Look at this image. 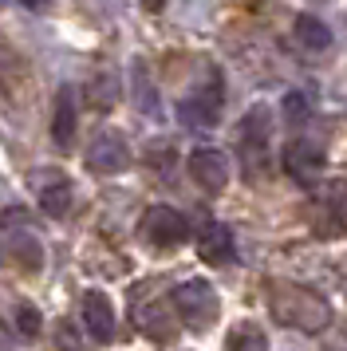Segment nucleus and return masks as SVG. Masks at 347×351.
Instances as JSON below:
<instances>
[{"instance_id": "1", "label": "nucleus", "mask_w": 347, "mask_h": 351, "mask_svg": "<svg viewBox=\"0 0 347 351\" xmlns=\"http://www.w3.org/2000/svg\"><path fill=\"white\" fill-rule=\"evenodd\" d=\"M272 316L280 319V324H288V328H296V332H324L331 319V308L315 292H308V288L300 285H272Z\"/></svg>"}, {"instance_id": "2", "label": "nucleus", "mask_w": 347, "mask_h": 351, "mask_svg": "<svg viewBox=\"0 0 347 351\" xmlns=\"http://www.w3.org/2000/svg\"><path fill=\"white\" fill-rule=\"evenodd\" d=\"M174 312L186 319V328H193V332L213 328V319L221 312L213 285L209 280H182V285L174 288Z\"/></svg>"}, {"instance_id": "3", "label": "nucleus", "mask_w": 347, "mask_h": 351, "mask_svg": "<svg viewBox=\"0 0 347 351\" xmlns=\"http://www.w3.org/2000/svg\"><path fill=\"white\" fill-rule=\"evenodd\" d=\"M139 233H142V241H146L150 249L170 253V249H178V245H186V241H189V225H186V217H182L178 209L150 206L146 213H142Z\"/></svg>"}, {"instance_id": "4", "label": "nucleus", "mask_w": 347, "mask_h": 351, "mask_svg": "<svg viewBox=\"0 0 347 351\" xmlns=\"http://www.w3.org/2000/svg\"><path fill=\"white\" fill-rule=\"evenodd\" d=\"M221 103H225V95H221V80H209L205 87H198L193 95L182 99V107H178V119H182V127L205 130V127H213V123H217Z\"/></svg>"}, {"instance_id": "5", "label": "nucleus", "mask_w": 347, "mask_h": 351, "mask_svg": "<svg viewBox=\"0 0 347 351\" xmlns=\"http://www.w3.org/2000/svg\"><path fill=\"white\" fill-rule=\"evenodd\" d=\"M126 162H130V150H126L119 130H99L87 146V170L91 174H123Z\"/></svg>"}, {"instance_id": "6", "label": "nucleus", "mask_w": 347, "mask_h": 351, "mask_svg": "<svg viewBox=\"0 0 347 351\" xmlns=\"http://www.w3.org/2000/svg\"><path fill=\"white\" fill-rule=\"evenodd\" d=\"M268 111L265 107H256V111L245 114V123H241V154H245V166H249L252 174L256 170H265V154H268Z\"/></svg>"}, {"instance_id": "7", "label": "nucleus", "mask_w": 347, "mask_h": 351, "mask_svg": "<svg viewBox=\"0 0 347 351\" xmlns=\"http://www.w3.org/2000/svg\"><path fill=\"white\" fill-rule=\"evenodd\" d=\"M284 170H288V178H296L300 186H308L324 170V150L312 138H292L284 146Z\"/></svg>"}, {"instance_id": "8", "label": "nucleus", "mask_w": 347, "mask_h": 351, "mask_svg": "<svg viewBox=\"0 0 347 351\" xmlns=\"http://www.w3.org/2000/svg\"><path fill=\"white\" fill-rule=\"evenodd\" d=\"M189 178L209 193H221L229 186V158L221 150H193L189 154Z\"/></svg>"}, {"instance_id": "9", "label": "nucleus", "mask_w": 347, "mask_h": 351, "mask_svg": "<svg viewBox=\"0 0 347 351\" xmlns=\"http://www.w3.org/2000/svg\"><path fill=\"white\" fill-rule=\"evenodd\" d=\"M79 312H83V328L91 332V339H99V343L115 339V308L103 292H83Z\"/></svg>"}, {"instance_id": "10", "label": "nucleus", "mask_w": 347, "mask_h": 351, "mask_svg": "<svg viewBox=\"0 0 347 351\" xmlns=\"http://www.w3.org/2000/svg\"><path fill=\"white\" fill-rule=\"evenodd\" d=\"M198 256H202L205 265H217V269H225V265H233L237 261V245H233V233L225 229V225H205L202 233H198Z\"/></svg>"}, {"instance_id": "11", "label": "nucleus", "mask_w": 347, "mask_h": 351, "mask_svg": "<svg viewBox=\"0 0 347 351\" xmlns=\"http://www.w3.org/2000/svg\"><path fill=\"white\" fill-rule=\"evenodd\" d=\"M130 99H134V107L146 119H158L162 114V95H158L154 75H150L146 60H130Z\"/></svg>"}, {"instance_id": "12", "label": "nucleus", "mask_w": 347, "mask_h": 351, "mask_svg": "<svg viewBox=\"0 0 347 351\" xmlns=\"http://www.w3.org/2000/svg\"><path fill=\"white\" fill-rule=\"evenodd\" d=\"M75 138V95L71 87L56 91V114H51V143L56 146H71Z\"/></svg>"}, {"instance_id": "13", "label": "nucleus", "mask_w": 347, "mask_h": 351, "mask_svg": "<svg viewBox=\"0 0 347 351\" xmlns=\"http://www.w3.org/2000/svg\"><path fill=\"white\" fill-rule=\"evenodd\" d=\"M87 107H91L95 114H107V111L119 107V80H115L110 71L91 75V83H87Z\"/></svg>"}, {"instance_id": "14", "label": "nucleus", "mask_w": 347, "mask_h": 351, "mask_svg": "<svg viewBox=\"0 0 347 351\" xmlns=\"http://www.w3.org/2000/svg\"><path fill=\"white\" fill-rule=\"evenodd\" d=\"M292 28H296V40L308 51H328L331 48V28L320 16H312V12H300Z\"/></svg>"}, {"instance_id": "15", "label": "nucleus", "mask_w": 347, "mask_h": 351, "mask_svg": "<svg viewBox=\"0 0 347 351\" xmlns=\"http://www.w3.org/2000/svg\"><path fill=\"white\" fill-rule=\"evenodd\" d=\"M40 209L51 213V217H67V209H71V186L67 182H40Z\"/></svg>"}, {"instance_id": "16", "label": "nucleus", "mask_w": 347, "mask_h": 351, "mask_svg": "<svg viewBox=\"0 0 347 351\" xmlns=\"http://www.w3.org/2000/svg\"><path fill=\"white\" fill-rule=\"evenodd\" d=\"M142 332L150 335V339H154V343H162V339H166V343H170L174 339V319H170V312H166V308H150V312H142Z\"/></svg>"}, {"instance_id": "17", "label": "nucleus", "mask_w": 347, "mask_h": 351, "mask_svg": "<svg viewBox=\"0 0 347 351\" xmlns=\"http://www.w3.org/2000/svg\"><path fill=\"white\" fill-rule=\"evenodd\" d=\"M225 348H233V351H261V348H268V339H265V332H256L252 324H237L233 332L225 335Z\"/></svg>"}, {"instance_id": "18", "label": "nucleus", "mask_w": 347, "mask_h": 351, "mask_svg": "<svg viewBox=\"0 0 347 351\" xmlns=\"http://www.w3.org/2000/svg\"><path fill=\"white\" fill-rule=\"evenodd\" d=\"M8 249H12V256L24 265V269H40V245H36V237H28V233H20V237L8 241Z\"/></svg>"}, {"instance_id": "19", "label": "nucleus", "mask_w": 347, "mask_h": 351, "mask_svg": "<svg viewBox=\"0 0 347 351\" xmlns=\"http://www.w3.org/2000/svg\"><path fill=\"white\" fill-rule=\"evenodd\" d=\"M308 99L300 95V91H292V95H284V119L292 123V127H300V123H308Z\"/></svg>"}, {"instance_id": "20", "label": "nucleus", "mask_w": 347, "mask_h": 351, "mask_svg": "<svg viewBox=\"0 0 347 351\" xmlns=\"http://www.w3.org/2000/svg\"><path fill=\"white\" fill-rule=\"evenodd\" d=\"M16 328H20V335H36L40 332V312L32 304H20L16 308Z\"/></svg>"}, {"instance_id": "21", "label": "nucleus", "mask_w": 347, "mask_h": 351, "mask_svg": "<svg viewBox=\"0 0 347 351\" xmlns=\"http://www.w3.org/2000/svg\"><path fill=\"white\" fill-rule=\"evenodd\" d=\"M142 8H146V12H158V8H162V0H142Z\"/></svg>"}, {"instance_id": "22", "label": "nucleus", "mask_w": 347, "mask_h": 351, "mask_svg": "<svg viewBox=\"0 0 347 351\" xmlns=\"http://www.w3.org/2000/svg\"><path fill=\"white\" fill-rule=\"evenodd\" d=\"M24 4H28V8H36V4H44V0H24Z\"/></svg>"}]
</instances>
